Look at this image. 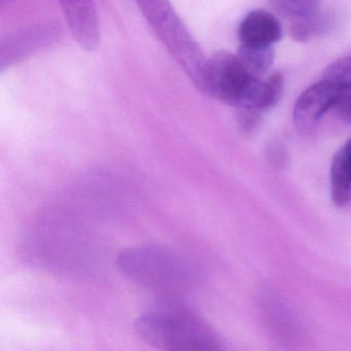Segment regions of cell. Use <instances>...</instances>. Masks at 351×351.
<instances>
[{"instance_id":"cell-10","label":"cell","mask_w":351,"mask_h":351,"mask_svg":"<svg viewBox=\"0 0 351 351\" xmlns=\"http://www.w3.org/2000/svg\"><path fill=\"white\" fill-rule=\"evenodd\" d=\"M339 24L338 14L332 10L319 9L315 13L293 21L291 36L298 43H308L332 34Z\"/></svg>"},{"instance_id":"cell-5","label":"cell","mask_w":351,"mask_h":351,"mask_svg":"<svg viewBox=\"0 0 351 351\" xmlns=\"http://www.w3.org/2000/svg\"><path fill=\"white\" fill-rule=\"evenodd\" d=\"M61 36L62 27L56 20H46L3 36L0 40V69L5 71L50 48Z\"/></svg>"},{"instance_id":"cell-4","label":"cell","mask_w":351,"mask_h":351,"mask_svg":"<svg viewBox=\"0 0 351 351\" xmlns=\"http://www.w3.org/2000/svg\"><path fill=\"white\" fill-rule=\"evenodd\" d=\"M237 55L219 51L206 59L200 91L236 108H250L258 80Z\"/></svg>"},{"instance_id":"cell-15","label":"cell","mask_w":351,"mask_h":351,"mask_svg":"<svg viewBox=\"0 0 351 351\" xmlns=\"http://www.w3.org/2000/svg\"><path fill=\"white\" fill-rule=\"evenodd\" d=\"M264 112L252 108H237V124L240 132L245 136H252L260 130Z\"/></svg>"},{"instance_id":"cell-9","label":"cell","mask_w":351,"mask_h":351,"mask_svg":"<svg viewBox=\"0 0 351 351\" xmlns=\"http://www.w3.org/2000/svg\"><path fill=\"white\" fill-rule=\"evenodd\" d=\"M330 197L341 208L351 206V138L340 147L332 159L330 171Z\"/></svg>"},{"instance_id":"cell-6","label":"cell","mask_w":351,"mask_h":351,"mask_svg":"<svg viewBox=\"0 0 351 351\" xmlns=\"http://www.w3.org/2000/svg\"><path fill=\"white\" fill-rule=\"evenodd\" d=\"M338 94V86L326 79L307 88L293 108V123L298 130L303 134L313 133L322 118L334 108Z\"/></svg>"},{"instance_id":"cell-8","label":"cell","mask_w":351,"mask_h":351,"mask_svg":"<svg viewBox=\"0 0 351 351\" xmlns=\"http://www.w3.org/2000/svg\"><path fill=\"white\" fill-rule=\"evenodd\" d=\"M240 45L273 46L282 38V26L270 12L256 10L244 17L238 28Z\"/></svg>"},{"instance_id":"cell-7","label":"cell","mask_w":351,"mask_h":351,"mask_svg":"<svg viewBox=\"0 0 351 351\" xmlns=\"http://www.w3.org/2000/svg\"><path fill=\"white\" fill-rule=\"evenodd\" d=\"M69 32L88 52L97 50L101 42L99 16L95 0H59Z\"/></svg>"},{"instance_id":"cell-14","label":"cell","mask_w":351,"mask_h":351,"mask_svg":"<svg viewBox=\"0 0 351 351\" xmlns=\"http://www.w3.org/2000/svg\"><path fill=\"white\" fill-rule=\"evenodd\" d=\"M339 87L351 88V56L339 59L324 71V77Z\"/></svg>"},{"instance_id":"cell-17","label":"cell","mask_w":351,"mask_h":351,"mask_svg":"<svg viewBox=\"0 0 351 351\" xmlns=\"http://www.w3.org/2000/svg\"><path fill=\"white\" fill-rule=\"evenodd\" d=\"M15 1H17V0H0V9L3 10L8 5L15 3Z\"/></svg>"},{"instance_id":"cell-3","label":"cell","mask_w":351,"mask_h":351,"mask_svg":"<svg viewBox=\"0 0 351 351\" xmlns=\"http://www.w3.org/2000/svg\"><path fill=\"white\" fill-rule=\"evenodd\" d=\"M158 40L200 90L206 58L170 0H135Z\"/></svg>"},{"instance_id":"cell-13","label":"cell","mask_w":351,"mask_h":351,"mask_svg":"<svg viewBox=\"0 0 351 351\" xmlns=\"http://www.w3.org/2000/svg\"><path fill=\"white\" fill-rule=\"evenodd\" d=\"M273 10L281 17L295 21L315 13L322 0H270Z\"/></svg>"},{"instance_id":"cell-11","label":"cell","mask_w":351,"mask_h":351,"mask_svg":"<svg viewBox=\"0 0 351 351\" xmlns=\"http://www.w3.org/2000/svg\"><path fill=\"white\" fill-rule=\"evenodd\" d=\"M285 81L281 73H274L267 77L258 81L252 98V110L268 112L274 108L282 97Z\"/></svg>"},{"instance_id":"cell-12","label":"cell","mask_w":351,"mask_h":351,"mask_svg":"<svg viewBox=\"0 0 351 351\" xmlns=\"http://www.w3.org/2000/svg\"><path fill=\"white\" fill-rule=\"evenodd\" d=\"M237 56L250 75L256 77H263L268 73L274 62V48L273 46L256 47L240 45Z\"/></svg>"},{"instance_id":"cell-16","label":"cell","mask_w":351,"mask_h":351,"mask_svg":"<svg viewBox=\"0 0 351 351\" xmlns=\"http://www.w3.org/2000/svg\"><path fill=\"white\" fill-rule=\"evenodd\" d=\"M332 110L336 112L337 116L339 117L341 121L346 123V124L351 125L350 87H339L338 97H337L336 102H335Z\"/></svg>"},{"instance_id":"cell-1","label":"cell","mask_w":351,"mask_h":351,"mask_svg":"<svg viewBox=\"0 0 351 351\" xmlns=\"http://www.w3.org/2000/svg\"><path fill=\"white\" fill-rule=\"evenodd\" d=\"M137 335L155 348L170 351L223 349L221 340L194 311L170 297L156 302L135 322Z\"/></svg>"},{"instance_id":"cell-2","label":"cell","mask_w":351,"mask_h":351,"mask_svg":"<svg viewBox=\"0 0 351 351\" xmlns=\"http://www.w3.org/2000/svg\"><path fill=\"white\" fill-rule=\"evenodd\" d=\"M119 270L133 282L161 293L182 291L198 278L190 258L171 248L141 245L121 252Z\"/></svg>"}]
</instances>
